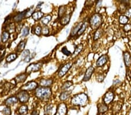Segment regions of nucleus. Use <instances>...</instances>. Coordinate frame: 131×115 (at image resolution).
Returning a JSON list of instances; mask_svg holds the SVG:
<instances>
[{
    "mask_svg": "<svg viewBox=\"0 0 131 115\" xmlns=\"http://www.w3.org/2000/svg\"><path fill=\"white\" fill-rule=\"evenodd\" d=\"M17 97H18L19 100L22 103H26L29 99V95L28 93L25 91H22L19 92L17 94Z\"/></svg>",
    "mask_w": 131,
    "mask_h": 115,
    "instance_id": "obj_8",
    "label": "nucleus"
},
{
    "mask_svg": "<svg viewBox=\"0 0 131 115\" xmlns=\"http://www.w3.org/2000/svg\"><path fill=\"white\" fill-rule=\"evenodd\" d=\"M41 31H42V29H41V27L40 25H38L35 28H34V33L36 34L37 36H40L41 34Z\"/></svg>",
    "mask_w": 131,
    "mask_h": 115,
    "instance_id": "obj_34",
    "label": "nucleus"
},
{
    "mask_svg": "<svg viewBox=\"0 0 131 115\" xmlns=\"http://www.w3.org/2000/svg\"><path fill=\"white\" fill-rule=\"evenodd\" d=\"M11 109H10V108H8V107H7V108H5L4 109L3 113L5 115H11Z\"/></svg>",
    "mask_w": 131,
    "mask_h": 115,
    "instance_id": "obj_39",
    "label": "nucleus"
},
{
    "mask_svg": "<svg viewBox=\"0 0 131 115\" xmlns=\"http://www.w3.org/2000/svg\"><path fill=\"white\" fill-rule=\"evenodd\" d=\"M26 78H27V74L26 73H23V74H21L17 76L14 79V80L16 84H17V83H22V82L25 81Z\"/></svg>",
    "mask_w": 131,
    "mask_h": 115,
    "instance_id": "obj_15",
    "label": "nucleus"
},
{
    "mask_svg": "<svg viewBox=\"0 0 131 115\" xmlns=\"http://www.w3.org/2000/svg\"><path fill=\"white\" fill-rule=\"evenodd\" d=\"M103 34V30L102 29H99L96 30L94 35V40H97L101 37Z\"/></svg>",
    "mask_w": 131,
    "mask_h": 115,
    "instance_id": "obj_25",
    "label": "nucleus"
},
{
    "mask_svg": "<svg viewBox=\"0 0 131 115\" xmlns=\"http://www.w3.org/2000/svg\"><path fill=\"white\" fill-rule=\"evenodd\" d=\"M52 84V79H42L40 80V84L44 87H47L50 86Z\"/></svg>",
    "mask_w": 131,
    "mask_h": 115,
    "instance_id": "obj_17",
    "label": "nucleus"
},
{
    "mask_svg": "<svg viewBox=\"0 0 131 115\" xmlns=\"http://www.w3.org/2000/svg\"></svg>",
    "mask_w": 131,
    "mask_h": 115,
    "instance_id": "obj_45",
    "label": "nucleus"
},
{
    "mask_svg": "<svg viewBox=\"0 0 131 115\" xmlns=\"http://www.w3.org/2000/svg\"><path fill=\"white\" fill-rule=\"evenodd\" d=\"M94 71V68L93 66H90L89 68H88L86 70V72L85 76H84L83 79V80L85 81L89 80L90 78H91L92 75Z\"/></svg>",
    "mask_w": 131,
    "mask_h": 115,
    "instance_id": "obj_12",
    "label": "nucleus"
},
{
    "mask_svg": "<svg viewBox=\"0 0 131 115\" xmlns=\"http://www.w3.org/2000/svg\"><path fill=\"white\" fill-rule=\"evenodd\" d=\"M65 12V7L62 6L60 8V9H59V17H63L64 16V14Z\"/></svg>",
    "mask_w": 131,
    "mask_h": 115,
    "instance_id": "obj_36",
    "label": "nucleus"
},
{
    "mask_svg": "<svg viewBox=\"0 0 131 115\" xmlns=\"http://www.w3.org/2000/svg\"><path fill=\"white\" fill-rule=\"evenodd\" d=\"M103 115V114H100V115Z\"/></svg>",
    "mask_w": 131,
    "mask_h": 115,
    "instance_id": "obj_44",
    "label": "nucleus"
},
{
    "mask_svg": "<svg viewBox=\"0 0 131 115\" xmlns=\"http://www.w3.org/2000/svg\"><path fill=\"white\" fill-rule=\"evenodd\" d=\"M27 12V11H24V12H21V13H19V14L16 15V16L14 17V21H15V22H20V21H22V20H23L24 16L26 15Z\"/></svg>",
    "mask_w": 131,
    "mask_h": 115,
    "instance_id": "obj_18",
    "label": "nucleus"
},
{
    "mask_svg": "<svg viewBox=\"0 0 131 115\" xmlns=\"http://www.w3.org/2000/svg\"><path fill=\"white\" fill-rule=\"evenodd\" d=\"M52 110V106L51 105H48L46 106L44 110V114L45 115H48L51 112Z\"/></svg>",
    "mask_w": 131,
    "mask_h": 115,
    "instance_id": "obj_33",
    "label": "nucleus"
},
{
    "mask_svg": "<svg viewBox=\"0 0 131 115\" xmlns=\"http://www.w3.org/2000/svg\"><path fill=\"white\" fill-rule=\"evenodd\" d=\"M108 60V57L107 55H103L101 56L96 62V65L98 67L103 66Z\"/></svg>",
    "mask_w": 131,
    "mask_h": 115,
    "instance_id": "obj_10",
    "label": "nucleus"
},
{
    "mask_svg": "<svg viewBox=\"0 0 131 115\" xmlns=\"http://www.w3.org/2000/svg\"><path fill=\"white\" fill-rule=\"evenodd\" d=\"M83 45L82 44H80L77 45L76 47L75 48L74 53L72 54V57H75L76 56H77L78 54L82 51V50H83Z\"/></svg>",
    "mask_w": 131,
    "mask_h": 115,
    "instance_id": "obj_20",
    "label": "nucleus"
},
{
    "mask_svg": "<svg viewBox=\"0 0 131 115\" xmlns=\"http://www.w3.org/2000/svg\"><path fill=\"white\" fill-rule=\"evenodd\" d=\"M28 108L26 105H22L19 109V113L21 115H25L27 113Z\"/></svg>",
    "mask_w": 131,
    "mask_h": 115,
    "instance_id": "obj_28",
    "label": "nucleus"
},
{
    "mask_svg": "<svg viewBox=\"0 0 131 115\" xmlns=\"http://www.w3.org/2000/svg\"><path fill=\"white\" fill-rule=\"evenodd\" d=\"M9 37V33L7 31H5L2 33V36H1V40H2V43H5Z\"/></svg>",
    "mask_w": 131,
    "mask_h": 115,
    "instance_id": "obj_26",
    "label": "nucleus"
},
{
    "mask_svg": "<svg viewBox=\"0 0 131 115\" xmlns=\"http://www.w3.org/2000/svg\"><path fill=\"white\" fill-rule=\"evenodd\" d=\"M51 89L48 87H40L37 88L36 91V97L41 99H47L51 96Z\"/></svg>",
    "mask_w": 131,
    "mask_h": 115,
    "instance_id": "obj_2",
    "label": "nucleus"
},
{
    "mask_svg": "<svg viewBox=\"0 0 131 115\" xmlns=\"http://www.w3.org/2000/svg\"><path fill=\"white\" fill-rule=\"evenodd\" d=\"M37 83L34 81H31L28 82L26 84L23 85L21 87V89L22 91H31L35 89V88H37Z\"/></svg>",
    "mask_w": 131,
    "mask_h": 115,
    "instance_id": "obj_6",
    "label": "nucleus"
},
{
    "mask_svg": "<svg viewBox=\"0 0 131 115\" xmlns=\"http://www.w3.org/2000/svg\"><path fill=\"white\" fill-rule=\"evenodd\" d=\"M72 66V62H68L63 66L61 69H60V70H59L58 76L60 77H62L63 76H64L65 75V74L68 72L69 69L71 68Z\"/></svg>",
    "mask_w": 131,
    "mask_h": 115,
    "instance_id": "obj_7",
    "label": "nucleus"
},
{
    "mask_svg": "<svg viewBox=\"0 0 131 115\" xmlns=\"http://www.w3.org/2000/svg\"><path fill=\"white\" fill-rule=\"evenodd\" d=\"M31 115H38V113H37V112L36 111H34L31 113Z\"/></svg>",
    "mask_w": 131,
    "mask_h": 115,
    "instance_id": "obj_43",
    "label": "nucleus"
},
{
    "mask_svg": "<svg viewBox=\"0 0 131 115\" xmlns=\"http://www.w3.org/2000/svg\"><path fill=\"white\" fill-rule=\"evenodd\" d=\"M25 41H21V43H20L19 44V45H17V52H22L24 50V48H25Z\"/></svg>",
    "mask_w": 131,
    "mask_h": 115,
    "instance_id": "obj_31",
    "label": "nucleus"
},
{
    "mask_svg": "<svg viewBox=\"0 0 131 115\" xmlns=\"http://www.w3.org/2000/svg\"><path fill=\"white\" fill-rule=\"evenodd\" d=\"M29 29L27 27H25L22 30V36L23 37H26L29 34Z\"/></svg>",
    "mask_w": 131,
    "mask_h": 115,
    "instance_id": "obj_35",
    "label": "nucleus"
},
{
    "mask_svg": "<svg viewBox=\"0 0 131 115\" xmlns=\"http://www.w3.org/2000/svg\"><path fill=\"white\" fill-rule=\"evenodd\" d=\"M67 113V107L64 103H60L57 110L55 115H66Z\"/></svg>",
    "mask_w": 131,
    "mask_h": 115,
    "instance_id": "obj_9",
    "label": "nucleus"
},
{
    "mask_svg": "<svg viewBox=\"0 0 131 115\" xmlns=\"http://www.w3.org/2000/svg\"><path fill=\"white\" fill-rule=\"evenodd\" d=\"M87 22H85L82 24L80 30H79V31L78 32V36H80V35H82L83 33V32L85 31L86 29L87 28Z\"/></svg>",
    "mask_w": 131,
    "mask_h": 115,
    "instance_id": "obj_29",
    "label": "nucleus"
},
{
    "mask_svg": "<svg viewBox=\"0 0 131 115\" xmlns=\"http://www.w3.org/2000/svg\"><path fill=\"white\" fill-rule=\"evenodd\" d=\"M17 101H18V99L15 97H11L8 98V99H6V101H5V103L6 105L7 106H11L12 105L15 104V103H17Z\"/></svg>",
    "mask_w": 131,
    "mask_h": 115,
    "instance_id": "obj_16",
    "label": "nucleus"
},
{
    "mask_svg": "<svg viewBox=\"0 0 131 115\" xmlns=\"http://www.w3.org/2000/svg\"><path fill=\"white\" fill-rule=\"evenodd\" d=\"M125 16H127L128 18L131 17V8H129V9L127 10L125 12Z\"/></svg>",
    "mask_w": 131,
    "mask_h": 115,
    "instance_id": "obj_40",
    "label": "nucleus"
},
{
    "mask_svg": "<svg viewBox=\"0 0 131 115\" xmlns=\"http://www.w3.org/2000/svg\"><path fill=\"white\" fill-rule=\"evenodd\" d=\"M41 33L43 34L44 35H47L49 33V30L48 28L46 26H45L44 27H43L42 29V31H41Z\"/></svg>",
    "mask_w": 131,
    "mask_h": 115,
    "instance_id": "obj_41",
    "label": "nucleus"
},
{
    "mask_svg": "<svg viewBox=\"0 0 131 115\" xmlns=\"http://www.w3.org/2000/svg\"><path fill=\"white\" fill-rule=\"evenodd\" d=\"M51 19V15H47V16H45V17H43L41 19V22L44 24V25H46L50 22V21Z\"/></svg>",
    "mask_w": 131,
    "mask_h": 115,
    "instance_id": "obj_30",
    "label": "nucleus"
},
{
    "mask_svg": "<svg viewBox=\"0 0 131 115\" xmlns=\"http://www.w3.org/2000/svg\"><path fill=\"white\" fill-rule=\"evenodd\" d=\"M114 98V93L113 91H108L107 93H105V94L104 95V97H103V101H104V103L105 105H108L111 103Z\"/></svg>",
    "mask_w": 131,
    "mask_h": 115,
    "instance_id": "obj_5",
    "label": "nucleus"
},
{
    "mask_svg": "<svg viewBox=\"0 0 131 115\" xmlns=\"http://www.w3.org/2000/svg\"><path fill=\"white\" fill-rule=\"evenodd\" d=\"M122 108V104L120 102H115L112 106V113L114 114L118 113Z\"/></svg>",
    "mask_w": 131,
    "mask_h": 115,
    "instance_id": "obj_13",
    "label": "nucleus"
},
{
    "mask_svg": "<svg viewBox=\"0 0 131 115\" xmlns=\"http://www.w3.org/2000/svg\"><path fill=\"white\" fill-rule=\"evenodd\" d=\"M70 15H64L63 17H61V23L62 25H67L70 21Z\"/></svg>",
    "mask_w": 131,
    "mask_h": 115,
    "instance_id": "obj_22",
    "label": "nucleus"
},
{
    "mask_svg": "<svg viewBox=\"0 0 131 115\" xmlns=\"http://www.w3.org/2000/svg\"><path fill=\"white\" fill-rule=\"evenodd\" d=\"M70 91H65L64 93H61L60 96V98L61 101H65L68 98L69 96H70Z\"/></svg>",
    "mask_w": 131,
    "mask_h": 115,
    "instance_id": "obj_27",
    "label": "nucleus"
},
{
    "mask_svg": "<svg viewBox=\"0 0 131 115\" xmlns=\"http://www.w3.org/2000/svg\"><path fill=\"white\" fill-rule=\"evenodd\" d=\"M17 55L16 54H11L10 55H9L8 56H7V58H6V61L7 62H13V60H15V59L17 58Z\"/></svg>",
    "mask_w": 131,
    "mask_h": 115,
    "instance_id": "obj_24",
    "label": "nucleus"
},
{
    "mask_svg": "<svg viewBox=\"0 0 131 115\" xmlns=\"http://www.w3.org/2000/svg\"><path fill=\"white\" fill-rule=\"evenodd\" d=\"M61 51L62 52L64 55H66V56H70V52L68 50L67 48L65 47H63L62 48Z\"/></svg>",
    "mask_w": 131,
    "mask_h": 115,
    "instance_id": "obj_37",
    "label": "nucleus"
},
{
    "mask_svg": "<svg viewBox=\"0 0 131 115\" xmlns=\"http://www.w3.org/2000/svg\"><path fill=\"white\" fill-rule=\"evenodd\" d=\"M43 65L42 62L36 63V64H31L26 68V73H31V72H35L39 71Z\"/></svg>",
    "mask_w": 131,
    "mask_h": 115,
    "instance_id": "obj_4",
    "label": "nucleus"
},
{
    "mask_svg": "<svg viewBox=\"0 0 131 115\" xmlns=\"http://www.w3.org/2000/svg\"><path fill=\"white\" fill-rule=\"evenodd\" d=\"M128 21H129V18H128V17L126 16H125V15H121V16H119V22L121 24H122V25H127V24H128Z\"/></svg>",
    "mask_w": 131,
    "mask_h": 115,
    "instance_id": "obj_23",
    "label": "nucleus"
},
{
    "mask_svg": "<svg viewBox=\"0 0 131 115\" xmlns=\"http://www.w3.org/2000/svg\"><path fill=\"white\" fill-rule=\"evenodd\" d=\"M123 30L125 32H128V31L131 30V24H127L123 26Z\"/></svg>",
    "mask_w": 131,
    "mask_h": 115,
    "instance_id": "obj_38",
    "label": "nucleus"
},
{
    "mask_svg": "<svg viewBox=\"0 0 131 115\" xmlns=\"http://www.w3.org/2000/svg\"><path fill=\"white\" fill-rule=\"evenodd\" d=\"M82 22H80L79 23H78L77 25L76 26V27H74V29L72 30L71 33H70V36L73 37L74 36H75L76 33H78V32L79 31V30H80V27H81L82 25Z\"/></svg>",
    "mask_w": 131,
    "mask_h": 115,
    "instance_id": "obj_21",
    "label": "nucleus"
},
{
    "mask_svg": "<svg viewBox=\"0 0 131 115\" xmlns=\"http://www.w3.org/2000/svg\"><path fill=\"white\" fill-rule=\"evenodd\" d=\"M123 60L126 67H130L131 65V56L129 52L125 51L123 53Z\"/></svg>",
    "mask_w": 131,
    "mask_h": 115,
    "instance_id": "obj_11",
    "label": "nucleus"
},
{
    "mask_svg": "<svg viewBox=\"0 0 131 115\" xmlns=\"http://www.w3.org/2000/svg\"><path fill=\"white\" fill-rule=\"evenodd\" d=\"M102 23V16L101 15L96 13L93 15L90 19L89 23H90V27L92 29H99L100 25Z\"/></svg>",
    "mask_w": 131,
    "mask_h": 115,
    "instance_id": "obj_3",
    "label": "nucleus"
},
{
    "mask_svg": "<svg viewBox=\"0 0 131 115\" xmlns=\"http://www.w3.org/2000/svg\"><path fill=\"white\" fill-rule=\"evenodd\" d=\"M127 77H129V79H131V72L129 71V70H128V71H127Z\"/></svg>",
    "mask_w": 131,
    "mask_h": 115,
    "instance_id": "obj_42",
    "label": "nucleus"
},
{
    "mask_svg": "<svg viewBox=\"0 0 131 115\" xmlns=\"http://www.w3.org/2000/svg\"><path fill=\"white\" fill-rule=\"evenodd\" d=\"M72 82L70 81H68L65 82V83L63 84V85L61 87V89L64 90V89H67V88H68L69 87L71 86V85H72Z\"/></svg>",
    "mask_w": 131,
    "mask_h": 115,
    "instance_id": "obj_32",
    "label": "nucleus"
},
{
    "mask_svg": "<svg viewBox=\"0 0 131 115\" xmlns=\"http://www.w3.org/2000/svg\"><path fill=\"white\" fill-rule=\"evenodd\" d=\"M98 106V112L100 114L105 113L108 110V106L105 105V103H99L97 105Z\"/></svg>",
    "mask_w": 131,
    "mask_h": 115,
    "instance_id": "obj_14",
    "label": "nucleus"
},
{
    "mask_svg": "<svg viewBox=\"0 0 131 115\" xmlns=\"http://www.w3.org/2000/svg\"><path fill=\"white\" fill-rule=\"evenodd\" d=\"M43 13L41 11H37V12H34L32 14V17L35 21H39V20L42 19L43 16Z\"/></svg>",
    "mask_w": 131,
    "mask_h": 115,
    "instance_id": "obj_19",
    "label": "nucleus"
},
{
    "mask_svg": "<svg viewBox=\"0 0 131 115\" xmlns=\"http://www.w3.org/2000/svg\"><path fill=\"white\" fill-rule=\"evenodd\" d=\"M88 101L87 95L85 93L78 94L73 97L71 99V103L75 106H85Z\"/></svg>",
    "mask_w": 131,
    "mask_h": 115,
    "instance_id": "obj_1",
    "label": "nucleus"
}]
</instances>
